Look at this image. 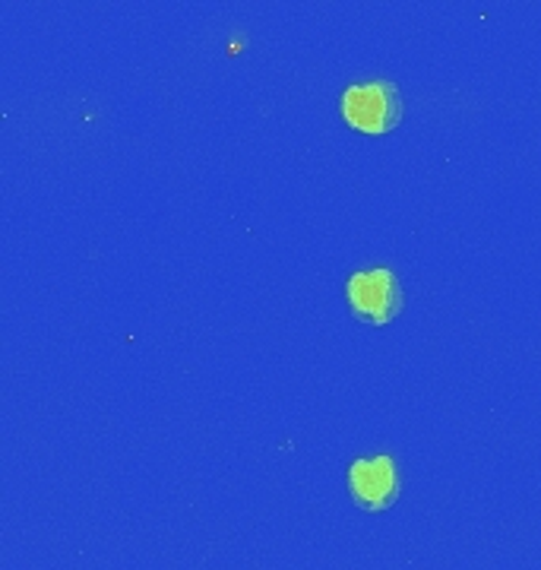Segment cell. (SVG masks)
Returning <instances> with one entry per match:
<instances>
[{"instance_id": "6da1fadb", "label": "cell", "mask_w": 541, "mask_h": 570, "mask_svg": "<svg viewBox=\"0 0 541 570\" xmlns=\"http://www.w3.org/2000/svg\"><path fill=\"white\" fill-rule=\"evenodd\" d=\"M340 111L345 124L358 134L383 137L396 130L402 121V96L396 82L371 80L355 82L342 92Z\"/></svg>"}, {"instance_id": "7a4b0ae2", "label": "cell", "mask_w": 541, "mask_h": 570, "mask_svg": "<svg viewBox=\"0 0 541 570\" xmlns=\"http://www.w3.org/2000/svg\"><path fill=\"white\" fill-rule=\"evenodd\" d=\"M348 305L352 314L358 317L361 324L386 326L390 321H396L402 311V283L400 276L386 266H374V269H358L348 285Z\"/></svg>"}, {"instance_id": "3957f363", "label": "cell", "mask_w": 541, "mask_h": 570, "mask_svg": "<svg viewBox=\"0 0 541 570\" xmlns=\"http://www.w3.org/2000/svg\"><path fill=\"white\" fill-rule=\"evenodd\" d=\"M348 489H352V498L355 504L371 513L377 510L393 508L400 501L402 479L400 466L393 456H367V460H355L352 469H348Z\"/></svg>"}]
</instances>
